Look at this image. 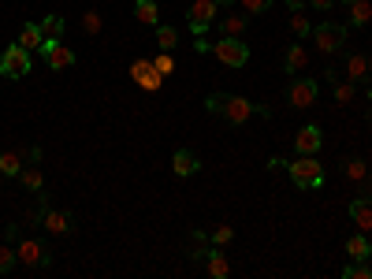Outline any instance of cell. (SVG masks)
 Returning a JSON list of instances; mask_svg holds the SVG:
<instances>
[{
    "instance_id": "1",
    "label": "cell",
    "mask_w": 372,
    "mask_h": 279,
    "mask_svg": "<svg viewBox=\"0 0 372 279\" xmlns=\"http://www.w3.org/2000/svg\"><path fill=\"white\" fill-rule=\"evenodd\" d=\"M205 112H208V116H220L223 123H231V127H242L253 116H265V120L272 116L268 105H253V101H246V97H238V93H208L205 97Z\"/></svg>"
},
{
    "instance_id": "2",
    "label": "cell",
    "mask_w": 372,
    "mask_h": 279,
    "mask_svg": "<svg viewBox=\"0 0 372 279\" xmlns=\"http://www.w3.org/2000/svg\"><path fill=\"white\" fill-rule=\"evenodd\" d=\"M313 45H317V53H324V56H339V53H346V41H350V26L343 23H320L313 26Z\"/></svg>"
},
{
    "instance_id": "3",
    "label": "cell",
    "mask_w": 372,
    "mask_h": 279,
    "mask_svg": "<svg viewBox=\"0 0 372 279\" xmlns=\"http://www.w3.org/2000/svg\"><path fill=\"white\" fill-rule=\"evenodd\" d=\"M287 172H290V183L298 190H317L324 183V168H320V160L313 157H298V160H287Z\"/></svg>"
},
{
    "instance_id": "4",
    "label": "cell",
    "mask_w": 372,
    "mask_h": 279,
    "mask_svg": "<svg viewBox=\"0 0 372 279\" xmlns=\"http://www.w3.org/2000/svg\"><path fill=\"white\" fill-rule=\"evenodd\" d=\"M15 257H19V265L23 268H48L53 265V246L41 242V238H19L15 242Z\"/></svg>"
},
{
    "instance_id": "5",
    "label": "cell",
    "mask_w": 372,
    "mask_h": 279,
    "mask_svg": "<svg viewBox=\"0 0 372 279\" xmlns=\"http://www.w3.org/2000/svg\"><path fill=\"white\" fill-rule=\"evenodd\" d=\"M30 68H34V53H26V48H23L19 41L8 45L4 53H0V75H4V78L19 82V78H26V75H30Z\"/></svg>"
},
{
    "instance_id": "6",
    "label": "cell",
    "mask_w": 372,
    "mask_h": 279,
    "mask_svg": "<svg viewBox=\"0 0 372 279\" xmlns=\"http://www.w3.org/2000/svg\"><path fill=\"white\" fill-rule=\"evenodd\" d=\"M208 53H213L223 68H246L250 63V45L242 38H220L216 45H208Z\"/></svg>"
},
{
    "instance_id": "7",
    "label": "cell",
    "mask_w": 372,
    "mask_h": 279,
    "mask_svg": "<svg viewBox=\"0 0 372 279\" xmlns=\"http://www.w3.org/2000/svg\"><path fill=\"white\" fill-rule=\"evenodd\" d=\"M216 11H220V0H193V8H190V15H186L190 34H193V38H205V30L216 23Z\"/></svg>"
},
{
    "instance_id": "8",
    "label": "cell",
    "mask_w": 372,
    "mask_h": 279,
    "mask_svg": "<svg viewBox=\"0 0 372 279\" xmlns=\"http://www.w3.org/2000/svg\"><path fill=\"white\" fill-rule=\"evenodd\" d=\"M317 82L313 78H305V75H294L290 78V86H287V105L290 108H313L317 105Z\"/></svg>"
},
{
    "instance_id": "9",
    "label": "cell",
    "mask_w": 372,
    "mask_h": 279,
    "mask_svg": "<svg viewBox=\"0 0 372 279\" xmlns=\"http://www.w3.org/2000/svg\"><path fill=\"white\" fill-rule=\"evenodd\" d=\"M131 78L138 82L142 90H149V93H156L160 86H164V75L156 71V63H153L149 56H138V60L131 63Z\"/></svg>"
},
{
    "instance_id": "10",
    "label": "cell",
    "mask_w": 372,
    "mask_h": 279,
    "mask_svg": "<svg viewBox=\"0 0 372 279\" xmlns=\"http://www.w3.org/2000/svg\"><path fill=\"white\" fill-rule=\"evenodd\" d=\"M38 56L48 63V71H68V68H75V60H78V56H75L63 41H45Z\"/></svg>"
},
{
    "instance_id": "11",
    "label": "cell",
    "mask_w": 372,
    "mask_h": 279,
    "mask_svg": "<svg viewBox=\"0 0 372 279\" xmlns=\"http://www.w3.org/2000/svg\"><path fill=\"white\" fill-rule=\"evenodd\" d=\"M343 71H346V78L354 82V86H368V82H372V56H365V53H346Z\"/></svg>"
},
{
    "instance_id": "12",
    "label": "cell",
    "mask_w": 372,
    "mask_h": 279,
    "mask_svg": "<svg viewBox=\"0 0 372 279\" xmlns=\"http://www.w3.org/2000/svg\"><path fill=\"white\" fill-rule=\"evenodd\" d=\"M41 227H45V231L48 235H71L75 231V216H71V212H63V209H48L45 205V212H41Z\"/></svg>"
},
{
    "instance_id": "13",
    "label": "cell",
    "mask_w": 372,
    "mask_h": 279,
    "mask_svg": "<svg viewBox=\"0 0 372 279\" xmlns=\"http://www.w3.org/2000/svg\"><path fill=\"white\" fill-rule=\"evenodd\" d=\"M320 145H324V135H320L317 123H305L298 135H294V153H298V157H313V153H320Z\"/></svg>"
},
{
    "instance_id": "14",
    "label": "cell",
    "mask_w": 372,
    "mask_h": 279,
    "mask_svg": "<svg viewBox=\"0 0 372 279\" xmlns=\"http://www.w3.org/2000/svg\"><path fill=\"white\" fill-rule=\"evenodd\" d=\"M339 172H343V179L350 186H361L365 175H368V164L361 157H343V160H339Z\"/></svg>"
},
{
    "instance_id": "15",
    "label": "cell",
    "mask_w": 372,
    "mask_h": 279,
    "mask_svg": "<svg viewBox=\"0 0 372 279\" xmlns=\"http://www.w3.org/2000/svg\"><path fill=\"white\" fill-rule=\"evenodd\" d=\"M171 172L179 175V179H186V175H198V172H201V160L193 157L190 149H175V153H171Z\"/></svg>"
},
{
    "instance_id": "16",
    "label": "cell",
    "mask_w": 372,
    "mask_h": 279,
    "mask_svg": "<svg viewBox=\"0 0 372 279\" xmlns=\"http://www.w3.org/2000/svg\"><path fill=\"white\" fill-rule=\"evenodd\" d=\"M246 23H250L246 11H228L220 19V38H242L246 34Z\"/></svg>"
},
{
    "instance_id": "17",
    "label": "cell",
    "mask_w": 372,
    "mask_h": 279,
    "mask_svg": "<svg viewBox=\"0 0 372 279\" xmlns=\"http://www.w3.org/2000/svg\"><path fill=\"white\" fill-rule=\"evenodd\" d=\"M350 26H368L372 23V0H343Z\"/></svg>"
},
{
    "instance_id": "18",
    "label": "cell",
    "mask_w": 372,
    "mask_h": 279,
    "mask_svg": "<svg viewBox=\"0 0 372 279\" xmlns=\"http://www.w3.org/2000/svg\"><path fill=\"white\" fill-rule=\"evenodd\" d=\"M350 220H354V227L358 231H372V201L368 198H358V201H350Z\"/></svg>"
},
{
    "instance_id": "19",
    "label": "cell",
    "mask_w": 372,
    "mask_h": 279,
    "mask_svg": "<svg viewBox=\"0 0 372 279\" xmlns=\"http://www.w3.org/2000/svg\"><path fill=\"white\" fill-rule=\"evenodd\" d=\"M205 272L213 275V279H228L231 275V265H228V257H223L220 246H213V250L205 253Z\"/></svg>"
},
{
    "instance_id": "20",
    "label": "cell",
    "mask_w": 372,
    "mask_h": 279,
    "mask_svg": "<svg viewBox=\"0 0 372 279\" xmlns=\"http://www.w3.org/2000/svg\"><path fill=\"white\" fill-rule=\"evenodd\" d=\"M23 164H26L23 149H0V175L4 179H19Z\"/></svg>"
},
{
    "instance_id": "21",
    "label": "cell",
    "mask_w": 372,
    "mask_h": 279,
    "mask_svg": "<svg viewBox=\"0 0 372 279\" xmlns=\"http://www.w3.org/2000/svg\"><path fill=\"white\" fill-rule=\"evenodd\" d=\"M328 82H331V93H335V105H350L354 97H358V86H354L350 78H335V71H328L324 75Z\"/></svg>"
},
{
    "instance_id": "22",
    "label": "cell",
    "mask_w": 372,
    "mask_h": 279,
    "mask_svg": "<svg viewBox=\"0 0 372 279\" xmlns=\"http://www.w3.org/2000/svg\"><path fill=\"white\" fill-rule=\"evenodd\" d=\"M208 250H213V238H208L205 231H190L186 235V257L190 260H205Z\"/></svg>"
},
{
    "instance_id": "23",
    "label": "cell",
    "mask_w": 372,
    "mask_h": 279,
    "mask_svg": "<svg viewBox=\"0 0 372 279\" xmlns=\"http://www.w3.org/2000/svg\"><path fill=\"white\" fill-rule=\"evenodd\" d=\"M19 183H23V190H30V194H41V190H45V175H41V164H23V172H19Z\"/></svg>"
},
{
    "instance_id": "24",
    "label": "cell",
    "mask_w": 372,
    "mask_h": 279,
    "mask_svg": "<svg viewBox=\"0 0 372 279\" xmlns=\"http://www.w3.org/2000/svg\"><path fill=\"white\" fill-rule=\"evenodd\" d=\"M283 68H287L290 75H298V71H305V68H309V53H305V45H290V48H287Z\"/></svg>"
},
{
    "instance_id": "25",
    "label": "cell",
    "mask_w": 372,
    "mask_h": 279,
    "mask_svg": "<svg viewBox=\"0 0 372 279\" xmlns=\"http://www.w3.org/2000/svg\"><path fill=\"white\" fill-rule=\"evenodd\" d=\"M134 15H138V23H145V26H160V4L156 0H134Z\"/></svg>"
},
{
    "instance_id": "26",
    "label": "cell",
    "mask_w": 372,
    "mask_h": 279,
    "mask_svg": "<svg viewBox=\"0 0 372 279\" xmlns=\"http://www.w3.org/2000/svg\"><path fill=\"white\" fill-rule=\"evenodd\" d=\"M346 257L350 260H368V253H372V246H368V238H365V231H358V235H350L346 238Z\"/></svg>"
},
{
    "instance_id": "27",
    "label": "cell",
    "mask_w": 372,
    "mask_h": 279,
    "mask_svg": "<svg viewBox=\"0 0 372 279\" xmlns=\"http://www.w3.org/2000/svg\"><path fill=\"white\" fill-rule=\"evenodd\" d=\"M38 26H41V38H45V41H63V15H45ZM45 41H41V45H45Z\"/></svg>"
},
{
    "instance_id": "28",
    "label": "cell",
    "mask_w": 372,
    "mask_h": 279,
    "mask_svg": "<svg viewBox=\"0 0 372 279\" xmlns=\"http://www.w3.org/2000/svg\"><path fill=\"white\" fill-rule=\"evenodd\" d=\"M41 41H45V38H41V26H38V23H26V26L19 30V45L26 48V53H41Z\"/></svg>"
},
{
    "instance_id": "29",
    "label": "cell",
    "mask_w": 372,
    "mask_h": 279,
    "mask_svg": "<svg viewBox=\"0 0 372 279\" xmlns=\"http://www.w3.org/2000/svg\"><path fill=\"white\" fill-rule=\"evenodd\" d=\"M156 48H160V53H171V48H179V30L168 26V23H160V26H156Z\"/></svg>"
},
{
    "instance_id": "30",
    "label": "cell",
    "mask_w": 372,
    "mask_h": 279,
    "mask_svg": "<svg viewBox=\"0 0 372 279\" xmlns=\"http://www.w3.org/2000/svg\"><path fill=\"white\" fill-rule=\"evenodd\" d=\"M290 30H294V38H309L313 34V23H309V15H305V8L290 11Z\"/></svg>"
},
{
    "instance_id": "31",
    "label": "cell",
    "mask_w": 372,
    "mask_h": 279,
    "mask_svg": "<svg viewBox=\"0 0 372 279\" xmlns=\"http://www.w3.org/2000/svg\"><path fill=\"white\" fill-rule=\"evenodd\" d=\"M208 238H213V246H220V250H228V246L235 242V227L231 223H216V231Z\"/></svg>"
},
{
    "instance_id": "32",
    "label": "cell",
    "mask_w": 372,
    "mask_h": 279,
    "mask_svg": "<svg viewBox=\"0 0 372 279\" xmlns=\"http://www.w3.org/2000/svg\"><path fill=\"white\" fill-rule=\"evenodd\" d=\"M101 26H105V19L97 11H83V30L93 38V34H101Z\"/></svg>"
},
{
    "instance_id": "33",
    "label": "cell",
    "mask_w": 372,
    "mask_h": 279,
    "mask_svg": "<svg viewBox=\"0 0 372 279\" xmlns=\"http://www.w3.org/2000/svg\"><path fill=\"white\" fill-rule=\"evenodd\" d=\"M15 265H19V257H15L11 246H0V275H8Z\"/></svg>"
},
{
    "instance_id": "34",
    "label": "cell",
    "mask_w": 372,
    "mask_h": 279,
    "mask_svg": "<svg viewBox=\"0 0 372 279\" xmlns=\"http://www.w3.org/2000/svg\"><path fill=\"white\" fill-rule=\"evenodd\" d=\"M238 4H242V11H246V15H265L276 0H238Z\"/></svg>"
},
{
    "instance_id": "35",
    "label": "cell",
    "mask_w": 372,
    "mask_h": 279,
    "mask_svg": "<svg viewBox=\"0 0 372 279\" xmlns=\"http://www.w3.org/2000/svg\"><path fill=\"white\" fill-rule=\"evenodd\" d=\"M153 63H156V71L164 75V78L175 71V60H171V53H156V56H153Z\"/></svg>"
},
{
    "instance_id": "36",
    "label": "cell",
    "mask_w": 372,
    "mask_h": 279,
    "mask_svg": "<svg viewBox=\"0 0 372 279\" xmlns=\"http://www.w3.org/2000/svg\"><path fill=\"white\" fill-rule=\"evenodd\" d=\"M23 157H26V164H41V145H26Z\"/></svg>"
},
{
    "instance_id": "37",
    "label": "cell",
    "mask_w": 372,
    "mask_h": 279,
    "mask_svg": "<svg viewBox=\"0 0 372 279\" xmlns=\"http://www.w3.org/2000/svg\"><path fill=\"white\" fill-rule=\"evenodd\" d=\"M309 4H313L317 11H335V4H339V0H309Z\"/></svg>"
},
{
    "instance_id": "38",
    "label": "cell",
    "mask_w": 372,
    "mask_h": 279,
    "mask_svg": "<svg viewBox=\"0 0 372 279\" xmlns=\"http://www.w3.org/2000/svg\"><path fill=\"white\" fill-rule=\"evenodd\" d=\"M361 198H368V201H372V168H368V175H365V183H361Z\"/></svg>"
},
{
    "instance_id": "39",
    "label": "cell",
    "mask_w": 372,
    "mask_h": 279,
    "mask_svg": "<svg viewBox=\"0 0 372 279\" xmlns=\"http://www.w3.org/2000/svg\"><path fill=\"white\" fill-rule=\"evenodd\" d=\"M280 168H287V160H283V157H272V160H268V172H280Z\"/></svg>"
},
{
    "instance_id": "40",
    "label": "cell",
    "mask_w": 372,
    "mask_h": 279,
    "mask_svg": "<svg viewBox=\"0 0 372 279\" xmlns=\"http://www.w3.org/2000/svg\"><path fill=\"white\" fill-rule=\"evenodd\" d=\"M8 242H19V223H8Z\"/></svg>"
},
{
    "instance_id": "41",
    "label": "cell",
    "mask_w": 372,
    "mask_h": 279,
    "mask_svg": "<svg viewBox=\"0 0 372 279\" xmlns=\"http://www.w3.org/2000/svg\"><path fill=\"white\" fill-rule=\"evenodd\" d=\"M283 4H287L290 11H294V8H305V0H283Z\"/></svg>"
},
{
    "instance_id": "42",
    "label": "cell",
    "mask_w": 372,
    "mask_h": 279,
    "mask_svg": "<svg viewBox=\"0 0 372 279\" xmlns=\"http://www.w3.org/2000/svg\"><path fill=\"white\" fill-rule=\"evenodd\" d=\"M368 268H372V253H368Z\"/></svg>"
},
{
    "instance_id": "43",
    "label": "cell",
    "mask_w": 372,
    "mask_h": 279,
    "mask_svg": "<svg viewBox=\"0 0 372 279\" xmlns=\"http://www.w3.org/2000/svg\"><path fill=\"white\" fill-rule=\"evenodd\" d=\"M368 123H372V108H368Z\"/></svg>"
},
{
    "instance_id": "44",
    "label": "cell",
    "mask_w": 372,
    "mask_h": 279,
    "mask_svg": "<svg viewBox=\"0 0 372 279\" xmlns=\"http://www.w3.org/2000/svg\"><path fill=\"white\" fill-rule=\"evenodd\" d=\"M368 97H372V86H368Z\"/></svg>"
}]
</instances>
